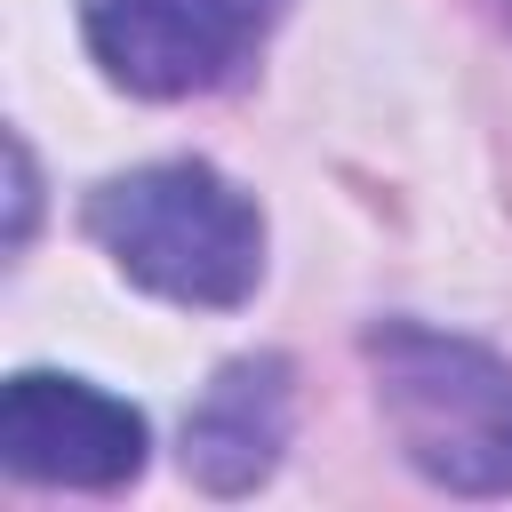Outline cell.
<instances>
[{
  "label": "cell",
  "instance_id": "6da1fadb",
  "mask_svg": "<svg viewBox=\"0 0 512 512\" xmlns=\"http://www.w3.org/2000/svg\"><path fill=\"white\" fill-rule=\"evenodd\" d=\"M96 248L152 296L224 312L264 280V216L208 160H152L88 200Z\"/></svg>",
  "mask_w": 512,
  "mask_h": 512
},
{
  "label": "cell",
  "instance_id": "7a4b0ae2",
  "mask_svg": "<svg viewBox=\"0 0 512 512\" xmlns=\"http://www.w3.org/2000/svg\"><path fill=\"white\" fill-rule=\"evenodd\" d=\"M400 456L448 496H512V368L464 336L384 320L368 336Z\"/></svg>",
  "mask_w": 512,
  "mask_h": 512
},
{
  "label": "cell",
  "instance_id": "3957f363",
  "mask_svg": "<svg viewBox=\"0 0 512 512\" xmlns=\"http://www.w3.org/2000/svg\"><path fill=\"white\" fill-rule=\"evenodd\" d=\"M280 0H88V48L128 96H200L272 32Z\"/></svg>",
  "mask_w": 512,
  "mask_h": 512
},
{
  "label": "cell",
  "instance_id": "277c9868",
  "mask_svg": "<svg viewBox=\"0 0 512 512\" xmlns=\"http://www.w3.org/2000/svg\"><path fill=\"white\" fill-rule=\"evenodd\" d=\"M0 464L40 488H120L144 472V416L80 376L24 368L0 392Z\"/></svg>",
  "mask_w": 512,
  "mask_h": 512
},
{
  "label": "cell",
  "instance_id": "5b68a950",
  "mask_svg": "<svg viewBox=\"0 0 512 512\" xmlns=\"http://www.w3.org/2000/svg\"><path fill=\"white\" fill-rule=\"evenodd\" d=\"M280 440H288V360L256 352L216 368V384L184 416V472L216 496H240L280 464Z\"/></svg>",
  "mask_w": 512,
  "mask_h": 512
},
{
  "label": "cell",
  "instance_id": "8992f818",
  "mask_svg": "<svg viewBox=\"0 0 512 512\" xmlns=\"http://www.w3.org/2000/svg\"><path fill=\"white\" fill-rule=\"evenodd\" d=\"M24 224H32V160L8 136V240H24Z\"/></svg>",
  "mask_w": 512,
  "mask_h": 512
},
{
  "label": "cell",
  "instance_id": "52a82bcc",
  "mask_svg": "<svg viewBox=\"0 0 512 512\" xmlns=\"http://www.w3.org/2000/svg\"><path fill=\"white\" fill-rule=\"evenodd\" d=\"M496 16H504V24H512V0H496Z\"/></svg>",
  "mask_w": 512,
  "mask_h": 512
}]
</instances>
